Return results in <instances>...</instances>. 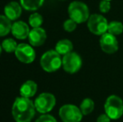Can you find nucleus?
<instances>
[{"label": "nucleus", "instance_id": "23", "mask_svg": "<svg viewBox=\"0 0 123 122\" xmlns=\"http://www.w3.org/2000/svg\"><path fill=\"white\" fill-rule=\"evenodd\" d=\"M99 9L100 12L102 13H107L111 10V2L101 0L99 4Z\"/></svg>", "mask_w": 123, "mask_h": 122}, {"label": "nucleus", "instance_id": "21", "mask_svg": "<svg viewBox=\"0 0 123 122\" xmlns=\"http://www.w3.org/2000/svg\"><path fill=\"white\" fill-rule=\"evenodd\" d=\"M44 19H43V17L41 16L39 13H34L29 16V25L34 28H39V27L42 25Z\"/></svg>", "mask_w": 123, "mask_h": 122}, {"label": "nucleus", "instance_id": "22", "mask_svg": "<svg viewBox=\"0 0 123 122\" xmlns=\"http://www.w3.org/2000/svg\"><path fill=\"white\" fill-rule=\"evenodd\" d=\"M77 24L78 23H76L75 21H74L71 18H69V19L65 20V21L64 22L63 27H64V29L66 31V32L70 33L75 30L76 27H77Z\"/></svg>", "mask_w": 123, "mask_h": 122}, {"label": "nucleus", "instance_id": "28", "mask_svg": "<svg viewBox=\"0 0 123 122\" xmlns=\"http://www.w3.org/2000/svg\"><path fill=\"white\" fill-rule=\"evenodd\" d=\"M60 1H65V0H60Z\"/></svg>", "mask_w": 123, "mask_h": 122}, {"label": "nucleus", "instance_id": "16", "mask_svg": "<svg viewBox=\"0 0 123 122\" xmlns=\"http://www.w3.org/2000/svg\"><path fill=\"white\" fill-rule=\"evenodd\" d=\"M20 4L27 11H36L43 6L44 0H19Z\"/></svg>", "mask_w": 123, "mask_h": 122}, {"label": "nucleus", "instance_id": "10", "mask_svg": "<svg viewBox=\"0 0 123 122\" xmlns=\"http://www.w3.org/2000/svg\"><path fill=\"white\" fill-rule=\"evenodd\" d=\"M15 56L20 62L30 64L35 59V51L28 44H20L15 50Z\"/></svg>", "mask_w": 123, "mask_h": 122}, {"label": "nucleus", "instance_id": "4", "mask_svg": "<svg viewBox=\"0 0 123 122\" xmlns=\"http://www.w3.org/2000/svg\"><path fill=\"white\" fill-rule=\"evenodd\" d=\"M40 65L44 71L49 73L57 71L62 65L60 54L55 50L47 51L41 57Z\"/></svg>", "mask_w": 123, "mask_h": 122}, {"label": "nucleus", "instance_id": "26", "mask_svg": "<svg viewBox=\"0 0 123 122\" xmlns=\"http://www.w3.org/2000/svg\"><path fill=\"white\" fill-rule=\"evenodd\" d=\"M2 49H3V48H2V45H0V55H1V53H2Z\"/></svg>", "mask_w": 123, "mask_h": 122}, {"label": "nucleus", "instance_id": "13", "mask_svg": "<svg viewBox=\"0 0 123 122\" xmlns=\"http://www.w3.org/2000/svg\"><path fill=\"white\" fill-rule=\"evenodd\" d=\"M22 8L21 4L17 2H10L6 6L4 7V15L11 21L17 20L22 13Z\"/></svg>", "mask_w": 123, "mask_h": 122}, {"label": "nucleus", "instance_id": "18", "mask_svg": "<svg viewBox=\"0 0 123 122\" xmlns=\"http://www.w3.org/2000/svg\"><path fill=\"white\" fill-rule=\"evenodd\" d=\"M94 108L95 103L90 98H86L85 99H83L80 105V109L83 116H87V115L91 114L94 110Z\"/></svg>", "mask_w": 123, "mask_h": 122}, {"label": "nucleus", "instance_id": "27", "mask_svg": "<svg viewBox=\"0 0 123 122\" xmlns=\"http://www.w3.org/2000/svg\"><path fill=\"white\" fill-rule=\"evenodd\" d=\"M105 1H110V2H111V0H105Z\"/></svg>", "mask_w": 123, "mask_h": 122}, {"label": "nucleus", "instance_id": "5", "mask_svg": "<svg viewBox=\"0 0 123 122\" xmlns=\"http://www.w3.org/2000/svg\"><path fill=\"white\" fill-rule=\"evenodd\" d=\"M108 24L109 23L106 18L98 13L91 14L87 21V27L89 30L96 35H102L106 33Z\"/></svg>", "mask_w": 123, "mask_h": 122}, {"label": "nucleus", "instance_id": "17", "mask_svg": "<svg viewBox=\"0 0 123 122\" xmlns=\"http://www.w3.org/2000/svg\"><path fill=\"white\" fill-rule=\"evenodd\" d=\"M12 23L5 15H0V37L8 34L11 32Z\"/></svg>", "mask_w": 123, "mask_h": 122}, {"label": "nucleus", "instance_id": "19", "mask_svg": "<svg viewBox=\"0 0 123 122\" xmlns=\"http://www.w3.org/2000/svg\"><path fill=\"white\" fill-rule=\"evenodd\" d=\"M107 32L113 35H120L123 32V24L119 21H111L108 24Z\"/></svg>", "mask_w": 123, "mask_h": 122}, {"label": "nucleus", "instance_id": "7", "mask_svg": "<svg viewBox=\"0 0 123 122\" xmlns=\"http://www.w3.org/2000/svg\"><path fill=\"white\" fill-rule=\"evenodd\" d=\"M60 119L63 122H80L83 114L80 109L74 105H65L59 111Z\"/></svg>", "mask_w": 123, "mask_h": 122}, {"label": "nucleus", "instance_id": "6", "mask_svg": "<svg viewBox=\"0 0 123 122\" xmlns=\"http://www.w3.org/2000/svg\"><path fill=\"white\" fill-rule=\"evenodd\" d=\"M56 104V99L54 94L49 93H42L34 101V106L38 112L41 114H46L53 110Z\"/></svg>", "mask_w": 123, "mask_h": 122}, {"label": "nucleus", "instance_id": "3", "mask_svg": "<svg viewBox=\"0 0 123 122\" xmlns=\"http://www.w3.org/2000/svg\"><path fill=\"white\" fill-rule=\"evenodd\" d=\"M105 112L111 120H118L123 116V100L119 96L112 94L105 102Z\"/></svg>", "mask_w": 123, "mask_h": 122}, {"label": "nucleus", "instance_id": "20", "mask_svg": "<svg viewBox=\"0 0 123 122\" xmlns=\"http://www.w3.org/2000/svg\"><path fill=\"white\" fill-rule=\"evenodd\" d=\"M18 44H17L16 41L13 39H6L2 43V48L3 50H5L7 53L15 52L17 47Z\"/></svg>", "mask_w": 123, "mask_h": 122}, {"label": "nucleus", "instance_id": "2", "mask_svg": "<svg viewBox=\"0 0 123 122\" xmlns=\"http://www.w3.org/2000/svg\"><path fill=\"white\" fill-rule=\"evenodd\" d=\"M68 13L70 18L73 19L77 23L87 22L90 18V10L85 3L80 1H74L68 7Z\"/></svg>", "mask_w": 123, "mask_h": 122}, {"label": "nucleus", "instance_id": "8", "mask_svg": "<svg viewBox=\"0 0 123 122\" xmlns=\"http://www.w3.org/2000/svg\"><path fill=\"white\" fill-rule=\"evenodd\" d=\"M62 66L67 73L74 74L80 70L82 66V59L77 53L70 52L64 55L62 59Z\"/></svg>", "mask_w": 123, "mask_h": 122}, {"label": "nucleus", "instance_id": "25", "mask_svg": "<svg viewBox=\"0 0 123 122\" xmlns=\"http://www.w3.org/2000/svg\"><path fill=\"white\" fill-rule=\"evenodd\" d=\"M111 119L105 113V114H101L98 116L96 122H111Z\"/></svg>", "mask_w": 123, "mask_h": 122}, {"label": "nucleus", "instance_id": "1", "mask_svg": "<svg viewBox=\"0 0 123 122\" xmlns=\"http://www.w3.org/2000/svg\"><path fill=\"white\" fill-rule=\"evenodd\" d=\"M35 106L29 98L18 97L13 102L12 115L16 122H30L35 115Z\"/></svg>", "mask_w": 123, "mask_h": 122}, {"label": "nucleus", "instance_id": "9", "mask_svg": "<svg viewBox=\"0 0 123 122\" xmlns=\"http://www.w3.org/2000/svg\"><path fill=\"white\" fill-rule=\"evenodd\" d=\"M100 46L102 51L106 54H114L118 50V41L115 35L106 32L100 35Z\"/></svg>", "mask_w": 123, "mask_h": 122}, {"label": "nucleus", "instance_id": "14", "mask_svg": "<svg viewBox=\"0 0 123 122\" xmlns=\"http://www.w3.org/2000/svg\"><path fill=\"white\" fill-rule=\"evenodd\" d=\"M20 94L22 97L31 98L36 94L37 92V85L33 80H28L25 82L20 87Z\"/></svg>", "mask_w": 123, "mask_h": 122}, {"label": "nucleus", "instance_id": "24", "mask_svg": "<svg viewBox=\"0 0 123 122\" xmlns=\"http://www.w3.org/2000/svg\"><path fill=\"white\" fill-rule=\"evenodd\" d=\"M35 122H57L54 116H50V115H43V116H39Z\"/></svg>", "mask_w": 123, "mask_h": 122}, {"label": "nucleus", "instance_id": "11", "mask_svg": "<svg viewBox=\"0 0 123 122\" xmlns=\"http://www.w3.org/2000/svg\"><path fill=\"white\" fill-rule=\"evenodd\" d=\"M28 38H29V42L31 45L34 47H39L44 44L47 35H46L45 30L39 27V28H34L33 29H31Z\"/></svg>", "mask_w": 123, "mask_h": 122}, {"label": "nucleus", "instance_id": "15", "mask_svg": "<svg viewBox=\"0 0 123 122\" xmlns=\"http://www.w3.org/2000/svg\"><path fill=\"white\" fill-rule=\"evenodd\" d=\"M72 49H73V44L69 39H61L55 45V51L60 55H65L72 52Z\"/></svg>", "mask_w": 123, "mask_h": 122}, {"label": "nucleus", "instance_id": "12", "mask_svg": "<svg viewBox=\"0 0 123 122\" xmlns=\"http://www.w3.org/2000/svg\"><path fill=\"white\" fill-rule=\"evenodd\" d=\"M11 32L16 39L23 40L29 37L30 30L29 25L24 21H16L12 24Z\"/></svg>", "mask_w": 123, "mask_h": 122}]
</instances>
